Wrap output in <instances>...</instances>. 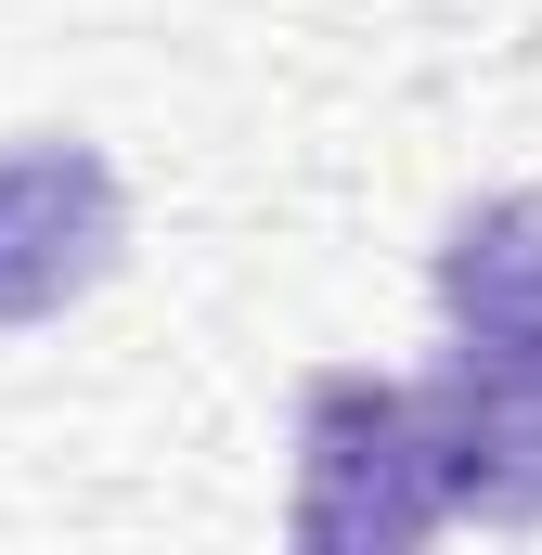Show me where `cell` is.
<instances>
[{"mask_svg": "<svg viewBox=\"0 0 542 555\" xmlns=\"http://www.w3.org/2000/svg\"><path fill=\"white\" fill-rule=\"evenodd\" d=\"M297 543L310 555H413L439 530L426 491V439H413V388L401 375H310L297 388V491H284Z\"/></svg>", "mask_w": 542, "mask_h": 555, "instance_id": "1", "label": "cell"}, {"mask_svg": "<svg viewBox=\"0 0 542 555\" xmlns=\"http://www.w3.org/2000/svg\"><path fill=\"white\" fill-rule=\"evenodd\" d=\"M130 246V181L91 142H0V323H52Z\"/></svg>", "mask_w": 542, "mask_h": 555, "instance_id": "2", "label": "cell"}, {"mask_svg": "<svg viewBox=\"0 0 542 555\" xmlns=\"http://www.w3.org/2000/svg\"><path fill=\"white\" fill-rule=\"evenodd\" d=\"M413 439H426L439 530H452V517H478V530H542V375L452 349V362L413 388Z\"/></svg>", "mask_w": 542, "mask_h": 555, "instance_id": "3", "label": "cell"}, {"mask_svg": "<svg viewBox=\"0 0 542 555\" xmlns=\"http://www.w3.org/2000/svg\"><path fill=\"white\" fill-rule=\"evenodd\" d=\"M439 323L465 362L542 375V194H478L439 233Z\"/></svg>", "mask_w": 542, "mask_h": 555, "instance_id": "4", "label": "cell"}]
</instances>
